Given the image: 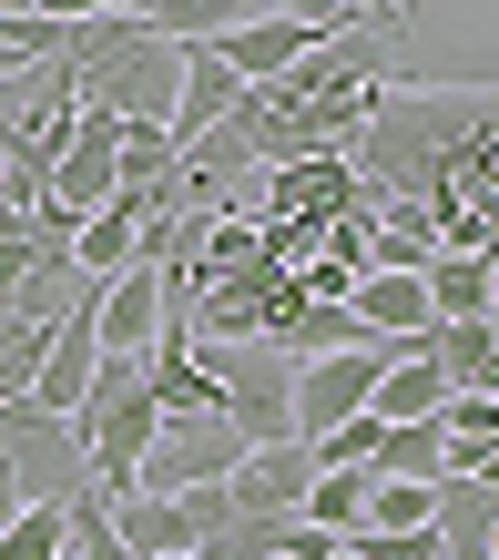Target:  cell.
I'll return each instance as SVG.
<instances>
[{
    "label": "cell",
    "mask_w": 499,
    "mask_h": 560,
    "mask_svg": "<svg viewBox=\"0 0 499 560\" xmlns=\"http://www.w3.org/2000/svg\"><path fill=\"white\" fill-rule=\"evenodd\" d=\"M153 326H163V266L132 255V266L103 276V295H92V337H103V357H143Z\"/></svg>",
    "instance_id": "9c48e42d"
},
{
    "label": "cell",
    "mask_w": 499,
    "mask_h": 560,
    "mask_svg": "<svg viewBox=\"0 0 499 560\" xmlns=\"http://www.w3.org/2000/svg\"><path fill=\"white\" fill-rule=\"evenodd\" d=\"M428 255H439V214H428V194H368V266L418 276Z\"/></svg>",
    "instance_id": "5bb4252c"
},
{
    "label": "cell",
    "mask_w": 499,
    "mask_h": 560,
    "mask_svg": "<svg viewBox=\"0 0 499 560\" xmlns=\"http://www.w3.org/2000/svg\"><path fill=\"white\" fill-rule=\"evenodd\" d=\"M428 489L439 479H378L368 469V530H428Z\"/></svg>",
    "instance_id": "603a6c76"
},
{
    "label": "cell",
    "mask_w": 499,
    "mask_h": 560,
    "mask_svg": "<svg viewBox=\"0 0 499 560\" xmlns=\"http://www.w3.org/2000/svg\"><path fill=\"white\" fill-rule=\"evenodd\" d=\"M0 21H42V11H31V0H0Z\"/></svg>",
    "instance_id": "f1b7e54d"
},
{
    "label": "cell",
    "mask_w": 499,
    "mask_h": 560,
    "mask_svg": "<svg viewBox=\"0 0 499 560\" xmlns=\"http://www.w3.org/2000/svg\"><path fill=\"white\" fill-rule=\"evenodd\" d=\"M479 326H489V337H499V295H489V316H479Z\"/></svg>",
    "instance_id": "f546056e"
},
{
    "label": "cell",
    "mask_w": 499,
    "mask_h": 560,
    "mask_svg": "<svg viewBox=\"0 0 499 560\" xmlns=\"http://www.w3.org/2000/svg\"><path fill=\"white\" fill-rule=\"evenodd\" d=\"M357 560H439V530H357Z\"/></svg>",
    "instance_id": "d4e9b609"
},
{
    "label": "cell",
    "mask_w": 499,
    "mask_h": 560,
    "mask_svg": "<svg viewBox=\"0 0 499 560\" xmlns=\"http://www.w3.org/2000/svg\"><path fill=\"white\" fill-rule=\"evenodd\" d=\"M439 439H449V469L489 458V448H499V398H469V387H449V398H439Z\"/></svg>",
    "instance_id": "d6986e66"
},
{
    "label": "cell",
    "mask_w": 499,
    "mask_h": 560,
    "mask_svg": "<svg viewBox=\"0 0 499 560\" xmlns=\"http://www.w3.org/2000/svg\"><path fill=\"white\" fill-rule=\"evenodd\" d=\"M123 194H163V184H174V143H163L153 133V122H123Z\"/></svg>",
    "instance_id": "7402d4cb"
},
{
    "label": "cell",
    "mask_w": 499,
    "mask_h": 560,
    "mask_svg": "<svg viewBox=\"0 0 499 560\" xmlns=\"http://www.w3.org/2000/svg\"><path fill=\"white\" fill-rule=\"evenodd\" d=\"M295 520H306V530H326V540H357V530H368V469H316Z\"/></svg>",
    "instance_id": "e0dca14e"
},
{
    "label": "cell",
    "mask_w": 499,
    "mask_h": 560,
    "mask_svg": "<svg viewBox=\"0 0 499 560\" xmlns=\"http://www.w3.org/2000/svg\"><path fill=\"white\" fill-rule=\"evenodd\" d=\"M479 133H499V82H397L387 72L368 133L347 143V174L357 194H439L449 163Z\"/></svg>",
    "instance_id": "6da1fadb"
},
{
    "label": "cell",
    "mask_w": 499,
    "mask_h": 560,
    "mask_svg": "<svg viewBox=\"0 0 499 560\" xmlns=\"http://www.w3.org/2000/svg\"><path fill=\"white\" fill-rule=\"evenodd\" d=\"M418 276H428V316H439V326L449 316H489V295H499V276L479 266V255H449V245L428 255Z\"/></svg>",
    "instance_id": "2e32d148"
},
{
    "label": "cell",
    "mask_w": 499,
    "mask_h": 560,
    "mask_svg": "<svg viewBox=\"0 0 499 560\" xmlns=\"http://www.w3.org/2000/svg\"><path fill=\"white\" fill-rule=\"evenodd\" d=\"M153 377H143V357H103L92 368V398L72 408V439H82V489L92 500H132L143 489V448H153Z\"/></svg>",
    "instance_id": "7a4b0ae2"
},
{
    "label": "cell",
    "mask_w": 499,
    "mask_h": 560,
    "mask_svg": "<svg viewBox=\"0 0 499 560\" xmlns=\"http://www.w3.org/2000/svg\"><path fill=\"white\" fill-rule=\"evenodd\" d=\"M235 458H245V428L224 418V408H205V418H163L153 448H143V489H214Z\"/></svg>",
    "instance_id": "8992f818"
},
{
    "label": "cell",
    "mask_w": 499,
    "mask_h": 560,
    "mask_svg": "<svg viewBox=\"0 0 499 560\" xmlns=\"http://www.w3.org/2000/svg\"><path fill=\"white\" fill-rule=\"evenodd\" d=\"M439 398H449L439 357H387V368H378V398H368V418L408 428V418H439Z\"/></svg>",
    "instance_id": "9a60e30c"
},
{
    "label": "cell",
    "mask_w": 499,
    "mask_h": 560,
    "mask_svg": "<svg viewBox=\"0 0 499 560\" xmlns=\"http://www.w3.org/2000/svg\"><path fill=\"white\" fill-rule=\"evenodd\" d=\"M378 439H387V418L357 408V418H337V428H316L306 458H316V469H378Z\"/></svg>",
    "instance_id": "44dd1931"
},
{
    "label": "cell",
    "mask_w": 499,
    "mask_h": 560,
    "mask_svg": "<svg viewBox=\"0 0 499 560\" xmlns=\"http://www.w3.org/2000/svg\"><path fill=\"white\" fill-rule=\"evenodd\" d=\"M235 103H245V82L224 72V51H214V42H184V92H174V122H163V143H174V153H184V143H205Z\"/></svg>",
    "instance_id": "7c38bea8"
},
{
    "label": "cell",
    "mask_w": 499,
    "mask_h": 560,
    "mask_svg": "<svg viewBox=\"0 0 499 560\" xmlns=\"http://www.w3.org/2000/svg\"><path fill=\"white\" fill-rule=\"evenodd\" d=\"M306 479H316L306 439H265V448H245L214 489H224V510H306Z\"/></svg>",
    "instance_id": "30bf717a"
},
{
    "label": "cell",
    "mask_w": 499,
    "mask_h": 560,
    "mask_svg": "<svg viewBox=\"0 0 499 560\" xmlns=\"http://www.w3.org/2000/svg\"><path fill=\"white\" fill-rule=\"evenodd\" d=\"M255 11H276V21H316V31H357L347 0H255Z\"/></svg>",
    "instance_id": "4316f807"
},
{
    "label": "cell",
    "mask_w": 499,
    "mask_h": 560,
    "mask_svg": "<svg viewBox=\"0 0 499 560\" xmlns=\"http://www.w3.org/2000/svg\"><path fill=\"white\" fill-rule=\"evenodd\" d=\"M347 306L368 316V337H387L397 357H418L428 326H439V316H428V276H397V266H368V276L347 285Z\"/></svg>",
    "instance_id": "8fae6325"
},
{
    "label": "cell",
    "mask_w": 499,
    "mask_h": 560,
    "mask_svg": "<svg viewBox=\"0 0 499 560\" xmlns=\"http://www.w3.org/2000/svg\"><path fill=\"white\" fill-rule=\"evenodd\" d=\"M265 184V214L255 224H337L347 205H368L347 174V153H306V163H276V174H255Z\"/></svg>",
    "instance_id": "ba28073f"
},
{
    "label": "cell",
    "mask_w": 499,
    "mask_h": 560,
    "mask_svg": "<svg viewBox=\"0 0 499 560\" xmlns=\"http://www.w3.org/2000/svg\"><path fill=\"white\" fill-rule=\"evenodd\" d=\"M347 11H357V21H397V31H408V0H347Z\"/></svg>",
    "instance_id": "83f0119b"
},
{
    "label": "cell",
    "mask_w": 499,
    "mask_h": 560,
    "mask_svg": "<svg viewBox=\"0 0 499 560\" xmlns=\"http://www.w3.org/2000/svg\"><path fill=\"white\" fill-rule=\"evenodd\" d=\"M378 479H449V439H439V418L387 428V439H378Z\"/></svg>",
    "instance_id": "ffe728a7"
},
{
    "label": "cell",
    "mask_w": 499,
    "mask_h": 560,
    "mask_svg": "<svg viewBox=\"0 0 499 560\" xmlns=\"http://www.w3.org/2000/svg\"><path fill=\"white\" fill-rule=\"evenodd\" d=\"M174 92H184V42H153V21H132L113 51H92L72 72V103L113 113V122H174Z\"/></svg>",
    "instance_id": "3957f363"
},
{
    "label": "cell",
    "mask_w": 499,
    "mask_h": 560,
    "mask_svg": "<svg viewBox=\"0 0 499 560\" xmlns=\"http://www.w3.org/2000/svg\"><path fill=\"white\" fill-rule=\"evenodd\" d=\"M153 42H224V31H245V21H265L255 0H153Z\"/></svg>",
    "instance_id": "ac0fdd59"
},
{
    "label": "cell",
    "mask_w": 499,
    "mask_h": 560,
    "mask_svg": "<svg viewBox=\"0 0 499 560\" xmlns=\"http://www.w3.org/2000/svg\"><path fill=\"white\" fill-rule=\"evenodd\" d=\"M316 42H337V31H316V21H276V11H265V21H245V31H224L214 51H224V72H235V82H286Z\"/></svg>",
    "instance_id": "4fadbf2b"
},
{
    "label": "cell",
    "mask_w": 499,
    "mask_h": 560,
    "mask_svg": "<svg viewBox=\"0 0 499 560\" xmlns=\"http://www.w3.org/2000/svg\"><path fill=\"white\" fill-rule=\"evenodd\" d=\"M61 540H72V520H61V500H31L11 530H0V560H61Z\"/></svg>",
    "instance_id": "cb8c5ba5"
},
{
    "label": "cell",
    "mask_w": 499,
    "mask_h": 560,
    "mask_svg": "<svg viewBox=\"0 0 499 560\" xmlns=\"http://www.w3.org/2000/svg\"><path fill=\"white\" fill-rule=\"evenodd\" d=\"M0 458H11L21 500H72V489H82V439H72V418H42L31 398H0Z\"/></svg>",
    "instance_id": "5b68a950"
},
{
    "label": "cell",
    "mask_w": 499,
    "mask_h": 560,
    "mask_svg": "<svg viewBox=\"0 0 499 560\" xmlns=\"http://www.w3.org/2000/svg\"><path fill=\"white\" fill-rule=\"evenodd\" d=\"M42 21H143L153 0H31Z\"/></svg>",
    "instance_id": "484cf974"
},
{
    "label": "cell",
    "mask_w": 499,
    "mask_h": 560,
    "mask_svg": "<svg viewBox=\"0 0 499 560\" xmlns=\"http://www.w3.org/2000/svg\"><path fill=\"white\" fill-rule=\"evenodd\" d=\"M214 368V408L245 428V448L265 439H295V357L276 347H194Z\"/></svg>",
    "instance_id": "277c9868"
},
{
    "label": "cell",
    "mask_w": 499,
    "mask_h": 560,
    "mask_svg": "<svg viewBox=\"0 0 499 560\" xmlns=\"http://www.w3.org/2000/svg\"><path fill=\"white\" fill-rule=\"evenodd\" d=\"M397 347H337V357H295V439H316V428H337L378 398V368Z\"/></svg>",
    "instance_id": "52a82bcc"
}]
</instances>
